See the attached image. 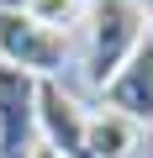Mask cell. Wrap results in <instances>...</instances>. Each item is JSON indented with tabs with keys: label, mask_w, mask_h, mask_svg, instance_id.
Instances as JSON below:
<instances>
[{
	"label": "cell",
	"mask_w": 153,
	"mask_h": 158,
	"mask_svg": "<svg viewBox=\"0 0 153 158\" xmlns=\"http://www.w3.org/2000/svg\"><path fill=\"white\" fill-rule=\"evenodd\" d=\"M0 11H27V0H0Z\"/></svg>",
	"instance_id": "cell-8"
},
{
	"label": "cell",
	"mask_w": 153,
	"mask_h": 158,
	"mask_svg": "<svg viewBox=\"0 0 153 158\" xmlns=\"http://www.w3.org/2000/svg\"><path fill=\"white\" fill-rule=\"evenodd\" d=\"M100 95H106V111L127 116L132 127L153 121V32L137 42V53L121 63V74L111 79V85H106Z\"/></svg>",
	"instance_id": "cell-5"
},
{
	"label": "cell",
	"mask_w": 153,
	"mask_h": 158,
	"mask_svg": "<svg viewBox=\"0 0 153 158\" xmlns=\"http://www.w3.org/2000/svg\"><path fill=\"white\" fill-rule=\"evenodd\" d=\"M32 158H53V148H37V153H32Z\"/></svg>",
	"instance_id": "cell-9"
},
{
	"label": "cell",
	"mask_w": 153,
	"mask_h": 158,
	"mask_svg": "<svg viewBox=\"0 0 153 158\" xmlns=\"http://www.w3.org/2000/svg\"><path fill=\"white\" fill-rule=\"evenodd\" d=\"M63 53L69 42L58 32H42L27 11H0V58L37 74V79H53V69H63Z\"/></svg>",
	"instance_id": "cell-3"
},
{
	"label": "cell",
	"mask_w": 153,
	"mask_h": 158,
	"mask_svg": "<svg viewBox=\"0 0 153 158\" xmlns=\"http://www.w3.org/2000/svg\"><path fill=\"white\" fill-rule=\"evenodd\" d=\"M90 48H85V74L90 85H111L121 74V63L137 53V42L148 37V16L137 0H90Z\"/></svg>",
	"instance_id": "cell-1"
},
{
	"label": "cell",
	"mask_w": 153,
	"mask_h": 158,
	"mask_svg": "<svg viewBox=\"0 0 153 158\" xmlns=\"http://www.w3.org/2000/svg\"><path fill=\"white\" fill-rule=\"evenodd\" d=\"M37 85L42 79L0 58V158H32L37 132Z\"/></svg>",
	"instance_id": "cell-2"
},
{
	"label": "cell",
	"mask_w": 153,
	"mask_h": 158,
	"mask_svg": "<svg viewBox=\"0 0 153 158\" xmlns=\"http://www.w3.org/2000/svg\"><path fill=\"white\" fill-rule=\"evenodd\" d=\"M85 127H90V116L74 106V95L58 79H42L37 85V132H42V148H53V158H90Z\"/></svg>",
	"instance_id": "cell-4"
},
{
	"label": "cell",
	"mask_w": 153,
	"mask_h": 158,
	"mask_svg": "<svg viewBox=\"0 0 153 158\" xmlns=\"http://www.w3.org/2000/svg\"><path fill=\"white\" fill-rule=\"evenodd\" d=\"M85 148H90V158H132L137 153V127L116 111H95L90 127H85Z\"/></svg>",
	"instance_id": "cell-6"
},
{
	"label": "cell",
	"mask_w": 153,
	"mask_h": 158,
	"mask_svg": "<svg viewBox=\"0 0 153 158\" xmlns=\"http://www.w3.org/2000/svg\"><path fill=\"white\" fill-rule=\"evenodd\" d=\"M85 11H90L85 0H27V16H32L42 32H58V37H63L74 21H79Z\"/></svg>",
	"instance_id": "cell-7"
}]
</instances>
